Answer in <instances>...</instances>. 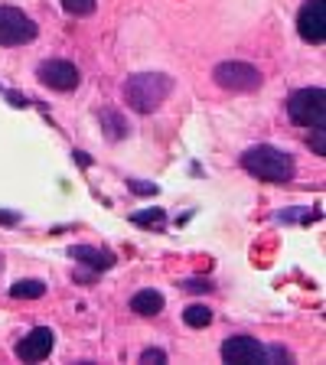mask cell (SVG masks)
<instances>
[{"label":"cell","instance_id":"obj_18","mask_svg":"<svg viewBox=\"0 0 326 365\" xmlns=\"http://www.w3.org/2000/svg\"><path fill=\"white\" fill-rule=\"evenodd\" d=\"M310 147H313V153H317V157H323V153H326V147H323V128H313Z\"/></svg>","mask_w":326,"mask_h":365},{"label":"cell","instance_id":"obj_15","mask_svg":"<svg viewBox=\"0 0 326 365\" xmlns=\"http://www.w3.org/2000/svg\"><path fill=\"white\" fill-rule=\"evenodd\" d=\"M131 222H134V225H153V228H160V225H167V212H163V209H157V205H151V209H144V212H134V215H131Z\"/></svg>","mask_w":326,"mask_h":365},{"label":"cell","instance_id":"obj_9","mask_svg":"<svg viewBox=\"0 0 326 365\" xmlns=\"http://www.w3.org/2000/svg\"><path fill=\"white\" fill-rule=\"evenodd\" d=\"M56 346V333L49 327H36L33 333H26L20 342H16V359L20 362H43Z\"/></svg>","mask_w":326,"mask_h":365},{"label":"cell","instance_id":"obj_6","mask_svg":"<svg viewBox=\"0 0 326 365\" xmlns=\"http://www.w3.org/2000/svg\"><path fill=\"white\" fill-rule=\"evenodd\" d=\"M297 33L304 43L320 46L326 39V4L323 0H307L297 14Z\"/></svg>","mask_w":326,"mask_h":365},{"label":"cell","instance_id":"obj_4","mask_svg":"<svg viewBox=\"0 0 326 365\" xmlns=\"http://www.w3.org/2000/svg\"><path fill=\"white\" fill-rule=\"evenodd\" d=\"M213 78L225 91H255L265 82V76L255 66H248V62H219L213 68Z\"/></svg>","mask_w":326,"mask_h":365},{"label":"cell","instance_id":"obj_1","mask_svg":"<svg viewBox=\"0 0 326 365\" xmlns=\"http://www.w3.org/2000/svg\"><path fill=\"white\" fill-rule=\"evenodd\" d=\"M173 91V78L163 72H137L124 82V101L137 114H153Z\"/></svg>","mask_w":326,"mask_h":365},{"label":"cell","instance_id":"obj_5","mask_svg":"<svg viewBox=\"0 0 326 365\" xmlns=\"http://www.w3.org/2000/svg\"><path fill=\"white\" fill-rule=\"evenodd\" d=\"M39 26L33 16H26L16 7H0V46H26L33 43Z\"/></svg>","mask_w":326,"mask_h":365},{"label":"cell","instance_id":"obj_11","mask_svg":"<svg viewBox=\"0 0 326 365\" xmlns=\"http://www.w3.org/2000/svg\"><path fill=\"white\" fill-rule=\"evenodd\" d=\"M131 310L141 313V317H157L163 310V294H157V290H137L131 297Z\"/></svg>","mask_w":326,"mask_h":365},{"label":"cell","instance_id":"obj_7","mask_svg":"<svg viewBox=\"0 0 326 365\" xmlns=\"http://www.w3.org/2000/svg\"><path fill=\"white\" fill-rule=\"evenodd\" d=\"M36 76L46 88H53V91H72V88H78V82H82L78 68L66 59H46L43 66L36 68Z\"/></svg>","mask_w":326,"mask_h":365},{"label":"cell","instance_id":"obj_16","mask_svg":"<svg viewBox=\"0 0 326 365\" xmlns=\"http://www.w3.org/2000/svg\"><path fill=\"white\" fill-rule=\"evenodd\" d=\"M62 10L72 16H88L95 14V0H62Z\"/></svg>","mask_w":326,"mask_h":365},{"label":"cell","instance_id":"obj_17","mask_svg":"<svg viewBox=\"0 0 326 365\" xmlns=\"http://www.w3.org/2000/svg\"><path fill=\"white\" fill-rule=\"evenodd\" d=\"M141 362H147V365L151 362H167V352L163 349H144L141 352Z\"/></svg>","mask_w":326,"mask_h":365},{"label":"cell","instance_id":"obj_2","mask_svg":"<svg viewBox=\"0 0 326 365\" xmlns=\"http://www.w3.org/2000/svg\"><path fill=\"white\" fill-rule=\"evenodd\" d=\"M242 167L245 173L258 176V180L268 182H290L294 180V157L281 147H271V144H258L251 150L242 153Z\"/></svg>","mask_w":326,"mask_h":365},{"label":"cell","instance_id":"obj_19","mask_svg":"<svg viewBox=\"0 0 326 365\" xmlns=\"http://www.w3.org/2000/svg\"><path fill=\"white\" fill-rule=\"evenodd\" d=\"M134 192H141V196H151V192H157V186H151V182H137V180H131L128 182Z\"/></svg>","mask_w":326,"mask_h":365},{"label":"cell","instance_id":"obj_10","mask_svg":"<svg viewBox=\"0 0 326 365\" xmlns=\"http://www.w3.org/2000/svg\"><path fill=\"white\" fill-rule=\"evenodd\" d=\"M68 258H76L78 264H88L91 271H108V267H114L111 251L91 248V245H72V248H68Z\"/></svg>","mask_w":326,"mask_h":365},{"label":"cell","instance_id":"obj_13","mask_svg":"<svg viewBox=\"0 0 326 365\" xmlns=\"http://www.w3.org/2000/svg\"><path fill=\"white\" fill-rule=\"evenodd\" d=\"M46 294V284L43 281H16L10 287V297L14 300H39Z\"/></svg>","mask_w":326,"mask_h":365},{"label":"cell","instance_id":"obj_3","mask_svg":"<svg viewBox=\"0 0 326 365\" xmlns=\"http://www.w3.org/2000/svg\"><path fill=\"white\" fill-rule=\"evenodd\" d=\"M287 114L300 128H323L326 124V91L323 88H300L287 98Z\"/></svg>","mask_w":326,"mask_h":365},{"label":"cell","instance_id":"obj_14","mask_svg":"<svg viewBox=\"0 0 326 365\" xmlns=\"http://www.w3.org/2000/svg\"><path fill=\"white\" fill-rule=\"evenodd\" d=\"M101 124H105V134L111 137V140H124V137H128V124H124L121 114L101 111Z\"/></svg>","mask_w":326,"mask_h":365},{"label":"cell","instance_id":"obj_20","mask_svg":"<svg viewBox=\"0 0 326 365\" xmlns=\"http://www.w3.org/2000/svg\"><path fill=\"white\" fill-rule=\"evenodd\" d=\"M183 290H193V294H203V290H213V284H209V281H186V284H183Z\"/></svg>","mask_w":326,"mask_h":365},{"label":"cell","instance_id":"obj_22","mask_svg":"<svg viewBox=\"0 0 326 365\" xmlns=\"http://www.w3.org/2000/svg\"><path fill=\"white\" fill-rule=\"evenodd\" d=\"M0 271H4V258H0Z\"/></svg>","mask_w":326,"mask_h":365},{"label":"cell","instance_id":"obj_12","mask_svg":"<svg viewBox=\"0 0 326 365\" xmlns=\"http://www.w3.org/2000/svg\"><path fill=\"white\" fill-rule=\"evenodd\" d=\"M183 323H186V327H193V329H203V327H209V323H213V310H209V307H203V304H193V307H186V310H183Z\"/></svg>","mask_w":326,"mask_h":365},{"label":"cell","instance_id":"obj_8","mask_svg":"<svg viewBox=\"0 0 326 365\" xmlns=\"http://www.w3.org/2000/svg\"><path fill=\"white\" fill-rule=\"evenodd\" d=\"M222 359L232 365H261L265 362V346L255 336H228L222 342Z\"/></svg>","mask_w":326,"mask_h":365},{"label":"cell","instance_id":"obj_21","mask_svg":"<svg viewBox=\"0 0 326 365\" xmlns=\"http://www.w3.org/2000/svg\"><path fill=\"white\" fill-rule=\"evenodd\" d=\"M0 222H4V225H16V222H20V215H16V212H0Z\"/></svg>","mask_w":326,"mask_h":365}]
</instances>
